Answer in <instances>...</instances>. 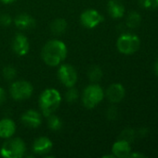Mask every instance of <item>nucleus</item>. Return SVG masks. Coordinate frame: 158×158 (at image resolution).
<instances>
[{"label":"nucleus","instance_id":"c756f323","mask_svg":"<svg viewBox=\"0 0 158 158\" xmlns=\"http://www.w3.org/2000/svg\"><path fill=\"white\" fill-rule=\"evenodd\" d=\"M3 4H6V5H8V4H12L14 3L16 0H0Z\"/></svg>","mask_w":158,"mask_h":158},{"label":"nucleus","instance_id":"cd10ccee","mask_svg":"<svg viewBox=\"0 0 158 158\" xmlns=\"http://www.w3.org/2000/svg\"><path fill=\"white\" fill-rule=\"evenodd\" d=\"M139 134L142 137H145L148 134V129L147 128H142V129H140L139 130Z\"/></svg>","mask_w":158,"mask_h":158},{"label":"nucleus","instance_id":"a211bd4d","mask_svg":"<svg viewBox=\"0 0 158 158\" xmlns=\"http://www.w3.org/2000/svg\"><path fill=\"white\" fill-rule=\"evenodd\" d=\"M102 76H103V72L99 66L93 65L88 70V77L89 81L94 83L99 82L102 79Z\"/></svg>","mask_w":158,"mask_h":158},{"label":"nucleus","instance_id":"0eeeda50","mask_svg":"<svg viewBox=\"0 0 158 158\" xmlns=\"http://www.w3.org/2000/svg\"><path fill=\"white\" fill-rule=\"evenodd\" d=\"M60 81L67 88L74 87L77 81L76 69L70 64H61L57 72Z\"/></svg>","mask_w":158,"mask_h":158},{"label":"nucleus","instance_id":"f03ea898","mask_svg":"<svg viewBox=\"0 0 158 158\" xmlns=\"http://www.w3.org/2000/svg\"><path fill=\"white\" fill-rule=\"evenodd\" d=\"M61 103V96L58 90L54 88H48L42 92L39 97V106L42 114L45 117H48L53 114L60 106Z\"/></svg>","mask_w":158,"mask_h":158},{"label":"nucleus","instance_id":"b1692460","mask_svg":"<svg viewBox=\"0 0 158 158\" xmlns=\"http://www.w3.org/2000/svg\"><path fill=\"white\" fill-rule=\"evenodd\" d=\"M106 117L109 120H115L118 117V109L115 106H111L106 110Z\"/></svg>","mask_w":158,"mask_h":158},{"label":"nucleus","instance_id":"f8f14e48","mask_svg":"<svg viewBox=\"0 0 158 158\" xmlns=\"http://www.w3.org/2000/svg\"><path fill=\"white\" fill-rule=\"evenodd\" d=\"M53 147V143L47 137H39L34 140L33 143V152L38 156H46Z\"/></svg>","mask_w":158,"mask_h":158},{"label":"nucleus","instance_id":"4468645a","mask_svg":"<svg viewBox=\"0 0 158 158\" xmlns=\"http://www.w3.org/2000/svg\"><path fill=\"white\" fill-rule=\"evenodd\" d=\"M112 153L115 157L118 158H127L129 156L131 153V146L130 143L122 141L117 140L112 147Z\"/></svg>","mask_w":158,"mask_h":158},{"label":"nucleus","instance_id":"dca6fc26","mask_svg":"<svg viewBox=\"0 0 158 158\" xmlns=\"http://www.w3.org/2000/svg\"><path fill=\"white\" fill-rule=\"evenodd\" d=\"M107 9L113 19H120L125 14V6L116 0H110L107 5Z\"/></svg>","mask_w":158,"mask_h":158},{"label":"nucleus","instance_id":"bb28decb","mask_svg":"<svg viewBox=\"0 0 158 158\" xmlns=\"http://www.w3.org/2000/svg\"><path fill=\"white\" fill-rule=\"evenodd\" d=\"M6 99H7V93L2 87H0V105L4 104Z\"/></svg>","mask_w":158,"mask_h":158},{"label":"nucleus","instance_id":"ddd939ff","mask_svg":"<svg viewBox=\"0 0 158 158\" xmlns=\"http://www.w3.org/2000/svg\"><path fill=\"white\" fill-rule=\"evenodd\" d=\"M15 26L20 30H29L35 27V19L27 13H20L14 19Z\"/></svg>","mask_w":158,"mask_h":158},{"label":"nucleus","instance_id":"6e6552de","mask_svg":"<svg viewBox=\"0 0 158 158\" xmlns=\"http://www.w3.org/2000/svg\"><path fill=\"white\" fill-rule=\"evenodd\" d=\"M104 20V17L96 9H86L80 15L81 24L88 29H94Z\"/></svg>","mask_w":158,"mask_h":158},{"label":"nucleus","instance_id":"1a4fd4ad","mask_svg":"<svg viewBox=\"0 0 158 158\" xmlns=\"http://www.w3.org/2000/svg\"><path fill=\"white\" fill-rule=\"evenodd\" d=\"M11 46H12L13 52L19 56H24L30 51L29 40L22 33H18L14 36Z\"/></svg>","mask_w":158,"mask_h":158},{"label":"nucleus","instance_id":"aec40b11","mask_svg":"<svg viewBox=\"0 0 158 158\" xmlns=\"http://www.w3.org/2000/svg\"><path fill=\"white\" fill-rule=\"evenodd\" d=\"M47 126L53 131H58L62 128V120L56 115H49L47 117Z\"/></svg>","mask_w":158,"mask_h":158},{"label":"nucleus","instance_id":"9d476101","mask_svg":"<svg viewBox=\"0 0 158 158\" xmlns=\"http://www.w3.org/2000/svg\"><path fill=\"white\" fill-rule=\"evenodd\" d=\"M105 95L109 102L117 104L124 99L126 95V90L121 83H113L106 90Z\"/></svg>","mask_w":158,"mask_h":158},{"label":"nucleus","instance_id":"f3484780","mask_svg":"<svg viewBox=\"0 0 158 158\" xmlns=\"http://www.w3.org/2000/svg\"><path fill=\"white\" fill-rule=\"evenodd\" d=\"M68 24L64 19H56L50 24V31L55 35H61L67 30Z\"/></svg>","mask_w":158,"mask_h":158},{"label":"nucleus","instance_id":"423d86ee","mask_svg":"<svg viewBox=\"0 0 158 158\" xmlns=\"http://www.w3.org/2000/svg\"><path fill=\"white\" fill-rule=\"evenodd\" d=\"M33 85L27 81H16L9 88L11 97L16 101H22L30 98L33 94Z\"/></svg>","mask_w":158,"mask_h":158},{"label":"nucleus","instance_id":"412c9836","mask_svg":"<svg viewBox=\"0 0 158 158\" xmlns=\"http://www.w3.org/2000/svg\"><path fill=\"white\" fill-rule=\"evenodd\" d=\"M135 138H136L135 131L132 130V129H126L120 133V135L118 137V140H122V141H125V142H127L129 143H131L134 142Z\"/></svg>","mask_w":158,"mask_h":158},{"label":"nucleus","instance_id":"2eb2a0df","mask_svg":"<svg viewBox=\"0 0 158 158\" xmlns=\"http://www.w3.org/2000/svg\"><path fill=\"white\" fill-rule=\"evenodd\" d=\"M16 132L15 122L8 118L0 120V137L3 139L11 138Z\"/></svg>","mask_w":158,"mask_h":158},{"label":"nucleus","instance_id":"9b49d317","mask_svg":"<svg viewBox=\"0 0 158 158\" xmlns=\"http://www.w3.org/2000/svg\"><path fill=\"white\" fill-rule=\"evenodd\" d=\"M20 121L26 127L34 129V128H37L41 125L42 117L38 111L34 110V109H29L21 115Z\"/></svg>","mask_w":158,"mask_h":158},{"label":"nucleus","instance_id":"393cba45","mask_svg":"<svg viewBox=\"0 0 158 158\" xmlns=\"http://www.w3.org/2000/svg\"><path fill=\"white\" fill-rule=\"evenodd\" d=\"M12 18L9 14L2 13L0 14V25L3 27H8L12 23Z\"/></svg>","mask_w":158,"mask_h":158},{"label":"nucleus","instance_id":"6ab92c4d","mask_svg":"<svg viewBox=\"0 0 158 158\" xmlns=\"http://www.w3.org/2000/svg\"><path fill=\"white\" fill-rule=\"evenodd\" d=\"M141 21V14L137 11H131L127 18V26L130 29H136L140 26Z\"/></svg>","mask_w":158,"mask_h":158},{"label":"nucleus","instance_id":"39448f33","mask_svg":"<svg viewBox=\"0 0 158 158\" xmlns=\"http://www.w3.org/2000/svg\"><path fill=\"white\" fill-rule=\"evenodd\" d=\"M141 45V40L137 35L125 33L118 37L116 42L117 50L124 55H132L137 52Z\"/></svg>","mask_w":158,"mask_h":158},{"label":"nucleus","instance_id":"7ed1b4c3","mask_svg":"<svg viewBox=\"0 0 158 158\" xmlns=\"http://www.w3.org/2000/svg\"><path fill=\"white\" fill-rule=\"evenodd\" d=\"M104 98L103 89L97 83L87 86L82 94V103L88 109L96 107Z\"/></svg>","mask_w":158,"mask_h":158},{"label":"nucleus","instance_id":"20e7f679","mask_svg":"<svg viewBox=\"0 0 158 158\" xmlns=\"http://www.w3.org/2000/svg\"><path fill=\"white\" fill-rule=\"evenodd\" d=\"M26 152L25 143L20 138H8L0 150V155L5 158H20Z\"/></svg>","mask_w":158,"mask_h":158},{"label":"nucleus","instance_id":"f257e3e1","mask_svg":"<svg viewBox=\"0 0 158 158\" xmlns=\"http://www.w3.org/2000/svg\"><path fill=\"white\" fill-rule=\"evenodd\" d=\"M42 59L50 67H57L67 56L66 44L60 40H50L42 48Z\"/></svg>","mask_w":158,"mask_h":158},{"label":"nucleus","instance_id":"c85d7f7f","mask_svg":"<svg viewBox=\"0 0 158 158\" xmlns=\"http://www.w3.org/2000/svg\"><path fill=\"white\" fill-rule=\"evenodd\" d=\"M129 157H131V158H134V157H145V156L144 155H142V154H138V153H130V155H129Z\"/></svg>","mask_w":158,"mask_h":158},{"label":"nucleus","instance_id":"7c9ffc66","mask_svg":"<svg viewBox=\"0 0 158 158\" xmlns=\"http://www.w3.org/2000/svg\"><path fill=\"white\" fill-rule=\"evenodd\" d=\"M155 73L158 76V59H157V61L156 62V64H155Z\"/></svg>","mask_w":158,"mask_h":158},{"label":"nucleus","instance_id":"4be33fe9","mask_svg":"<svg viewBox=\"0 0 158 158\" xmlns=\"http://www.w3.org/2000/svg\"><path fill=\"white\" fill-rule=\"evenodd\" d=\"M3 77L6 81H12L17 75V69L13 66H6L2 70Z\"/></svg>","mask_w":158,"mask_h":158},{"label":"nucleus","instance_id":"a878e982","mask_svg":"<svg viewBox=\"0 0 158 158\" xmlns=\"http://www.w3.org/2000/svg\"><path fill=\"white\" fill-rule=\"evenodd\" d=\"M140 3L145 8L156 9L158 7V0H140Z\"/></svg>","mask_w":158,"mask_h":158},{"label":"nucleus","instance_id":"5701e85b","mask_svg":"<svg viewBox=\"0 0 158 158\" xmlns=\"http://www.w3.org/2000/svg\"><path fill=\"white\" fill-rule=\"evenodd\" d=\"M79 94L76 88L70 87L69 90L65 93V101L67 103H74L78 100Z\"/></svg>","mask_w":158,"mask_h":158}]
</instances>
